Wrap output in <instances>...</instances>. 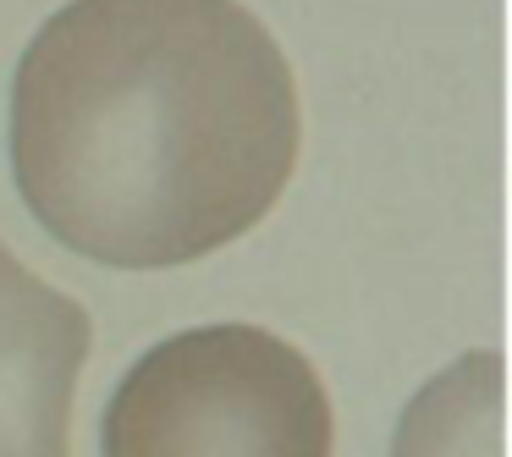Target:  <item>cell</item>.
Returning <instances> with one entry per match:
<instances>
[{
    "instance_id": "obj_4",
    "label": "cell",
    "mask_w": 512,
    "mask_h": 457,
    "mask_svg": "<svg viewBox=\"0 0 512 457\" xmlns=\"http://www.w3.org/2000/svg\"><path fill=\"white\" fill-rule=\"evenodd\" d=\"M501 397H507L501 347H474L452 358L408 397L391 435V457H501Z\"/></svg>"
},
{
    "instance_id": "obj_1",
    "label": "cell",
    "mask_w": 512,
    "mask_h": 457,
    "mask_svg": "<svg viewBox=\"0 0 512 457\" xmlns=\"http://www.w3.org/2000/svg\"><path fill=\"white\" fill-rule=\"evenodd\" d=\"M303 105L243 0H67L12 78V177L34 221L116 270L248 237L287 193Z\"/></svg>"
},
{
    "instance_id": "obj_2",
    "label": "cell",
    "mask_w": 512,
    "mask_h": 457,
    "mask_svg": "<svg viewBox=\"0 0 512 457\" xmlns=\"http://www.w3.org/2000/svg\"><path fill=\"white\" fill-rule=\"evenodd\" d=\"M105 457H331L336 413L320 369L248 320L171 331L116 380Z\"/></svg>"
},
{
    "instance_id": "obj_3",
    "label": "cell",
    "mask_w": 512,
    "mask_h": 457,
    "mask_svg": "<svg viewBox=\"0 0 512 457\" xmlns=\"http://www.w3.org/2000/svg\"><path fill=\"white\" fill-rule=\"evenodd\" d=\"M94 320L0 237V457H72V402Z\"/></svg>"
}]
</instances>
